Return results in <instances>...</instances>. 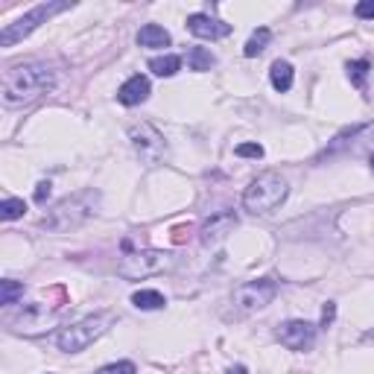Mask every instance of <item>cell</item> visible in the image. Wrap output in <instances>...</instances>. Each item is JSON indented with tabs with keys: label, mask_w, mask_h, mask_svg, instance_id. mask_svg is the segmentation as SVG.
I'll use <instances>...</instances> for the list:
<instances>
[{
	"label": "cell",
	"mask_w": 374,
	"mask_h": 374,
	"mask_svg": "<svg viewBox=\"0 0 374 374\" xmlns=\"http://www.w3.org/2000/svg\"><path fill=\"white\" fill-rule=\"evenodd\" d=\"M56 85V73L47 62H21L3 71L0 79V97L6 105H26L38 100L42 93L53 91Z\"/></svg>",
	"instance_id": "obj_1"
},
{
	"label": "cell",
	"mask_w": 374,
	"mask_h": 374,
	"mask_svg": "<svg viewBox=\"0 0 374 374\" xmlns=\"http://www.w3.org/2000/svg\"><path fill=\"white\" fill-rule=\"evenodd\" d=\"M97 208H100V190H91L88 187V190H79L68 199H62L56 208L47 211L42 225L47 231H56V234L73 231L79 225H85L93 213H97Z\"/></svg>",
	"instance_id": "obj_2"
},
{
	"label": "cell",
	"mask_w": 374,
	"mask_h": 374,
	"mask_svg": "<svg viewBox=\"0 0 374 374\" xmlns=\"http://www.w3.org/2000/svg\"><path fill=\"white\" fill-rule=\"evenodd\" d=\"M117 322V316L109 313V310H103V313H93V316H85V319H79V322L68 325V328H62L59 330V348L64 354H79V351H85L88 345H93L105 330H109L112 325Z\"/></svg>",
	"instance_id": "obj_3"
},
{
	"label": "cell",
	"mask_w": 374,
	"mask_h": 374,
	"mask_svg": "<svg viewBox=\"0 0 374 374\" xmlns=\"http://www.w3.org/2000/svg\"><path fill=\"white\" fill-rule=\"evenodd\" d=\"M290 187L278 172H260L258 179H251L246 193H243V205L251 213H272L287 202Z\"/></svg>",
	"instance_id": "obj_4"
},
{
	"label": "cell",
	"mask_w": 374,
	"mask_h": 374,
	"mask_svg": "<svg viewBox=\"0 0 374 374\" xmlns=\"http://www.w3.org/2000/svg\"><path fill=\"white\" fill-rule=\"evenodd\" d=\"M176 266V258L170 251H161V249H146V251H132L123 260L117 263V275L123 280H143L150 275H158V272H167Z\"/></svg>",
	"instance_id": "obj_5"
},
{
	"label": "cell",
	"mask_w": 374,
	"mask_h": 374,
	"mask_svg": "<svg viewBox=\"0 0 374 374\" xmlns=\"http://www.w3.org/2000/svg\"><path fill=\"white\" fill-rule=\"evenodd\" d=\"M64 9H71V3H42V6H35L33 12H26V15L18 18L15 24H6L3 26V33H0V44L12 47L15 42L26 38L33 30H38L42 24H47L53 15H59V12H64Z\"/></svg>",
	"instance_id": "obj_6"
},
{
	"label": "cell",
	"mask_w": 374,
	"mask_h": 374,
	"mask_svg": "<svg viewBox=\"0 0 374 374\" xmlns=\"http://www.w3.org/2000/svg\"><path fill=\"white\" fill-rule=\"evenodd\" d=\"M129 141L135 146V152L141 155V161L146 167H158L167 158V143L164 135L150 123H141V126H132L129 129Z\"/></svg>",
	"instance_id": "obj_7"
},
{
	"label": "cell",
	"mask_w": 374,
	"mask_h": 374,
	"mask_svg": "<svg viewBox=\"0 0 374 374\" xmlns=\"http://www.w3.org/2000/svg\"><path fill=\"white\" fill-rule=\"evenodd\" d=\"M278 296V284L272 278H258V280H246L243 287L234 290V307L240 313H258L266 304H272Z\"/></svg>",
	"instance_id": "obj_8"
},
{
	"label": "cell",
	"mask_w": 374,
	"mask_h": 374,
	"mask_svg": "<svg viewBox=\"0 0 374 374\" xmlns=\"http://www.w3.org/2000/svg\"><path fill=\"white\" fill-rule=\"evenodd\" d=\"M64 307H68V301H59V304L35 301L33 307H26L12 325H15V330H24V333H38V330H44L50 325H56L62 319V313H64Z\"/></svg>",
	"instance_id": "obj_9"
},
{
	"label": "cell",
	"mask_w": 374,
	"mask_h": 374,
	"mask_svg": "<svg viewBox=\"0 0 374 374\" xmlns=\"http://www.w3.org/2000/svg\"><path fill=\"white\" fill-rule=\"evenodd\" d=\"M278 342L290 351H310L316 342V325L304 322V319H292L278 328Z\"/></svg>",
	"instance_id": "obj_10"
},
{
	"label": "cell",
	"mask_w": 374,
	"mask_h": 374,
	"mask_svg": "<svg viewBox=\"0 0 374 374\" xmlns=\"http://www.w3.org/2000/svg\"><path fill=\"white\" fill-rule=\"evenodd\" d=\"M187 30H190L193 35H199V38H211V42H217V38L231 35V24L211 18V15H205V12H196V15L187 18Z\"/></svg>",
	"instance_id": "obj_11"
},
{
	"label": "cell",
	"mask_w": 374,
	"mask_h": 374,
	"mask_svg": "<svg viewBox=\"0 0 374 374\" xmlns=\"http://www.w3.org/2000/svg\"><path fill=\"white\" fill-rule=\"evenodd\" d=\"M237 229V217L231 211H220L213 213V217L202 225V243L211 246V243H220V240H225L231 231Z\"/></svg>",
	"instance_id": "obj_12"
},
{
	"label": "cell",
	"mask_w": 374,
	"mask_h": 374,
	"mask_svg": "<svg viewBox=\"0 0 374 374\" xmlns=\"http://www.w3.org/2000/svg\"><path fill=\"white\" fill-rule=\"evenodd\" d=\"M150 91H152L150 79L141 76V73H135L132 79H126V82L120 85L117 100L123 103V105H141V103H146V97H150Z\"/></svg>",
	"instance_id": "obj_13"
},
{
	"label": "cell",
	"mask_w": 374,
	"mask_h": 374,
	"mask_svg": "<svg viewBox=\"0 0 374 374\" xmlns=\"http://www.w3.org/2000/svg\"><path fill=\"white\" fill-rule=\"evenodd\" d=\"M138 44L141 47H170V33L158 24H146L138 33Z\"/></svg>",
	"instance_id": "obj_14"
},
{
	"label": "cell",
	"mask_w": 374,
	"mask_h": 374,
	"mask_svg": "<svg viewBox=\"0 0 374 374\" xmlns=\"http://www.w3.org/2000/svg\"><path fill=\"white\" fill-rule=\"evenodd\" d=\"M269 79H272V88L287 93L292 88V64L290 62H275L272 71H269Z\"/></svg>",
	"instance_id": "obj_15"
},
{
	"label": "cell",
	"mask_w": 374,
	"mask_h": 374,
	"mask_svg": "<svg viewBox=\"0 0 374 374\" xmlns=\"http://www.w3.org/2000/svg\"><path fill=\"white\" fill-rule=\"evenodd\" d=\"M132 304H135L138 310H161V307L167 304V299L158 290H141L132 296Z\"/></svg>",
	"instance_id": "obj_16"
},
{
	"label": "cell",
	"mask_w": 374,
	"mask_h": 374,
	"mask_svg": "<svg viewBox=\"0 0 374 374\" xmlns=\"http://www.w3.org/2000/svg\"><path fill=\"white\" fill-rule=\"evenodd\" d=\"M213 64H217V59H213V53L211 50H205V47H193L190 53H187V68L190 71H211Z\"/></svg>",
	"instance_id": "obj_17"
},
{
	"label": "cell",
	"mask_w": 374,
	"mask_h": 374,
	"mask_svg": "<svg viewBox=\"0 0 374 374\" xmlns=\"http://www.w3.org/2000/svg\"><path fill=\"white\" fill-rule=\"evenodd\" d=\"M150 71L155 76H176L181 71V59L179 56H158V59H150Z\"/></svg>",
	"instance_id": "obj_18"
},
{
	"label": "cell",
	"mask_w": 374,
	"mask_h": 374,
	"mask_svg": "<svg viewBox=\"0 0 374 374\" xmlns=\"http://www.w3.org/2000/svg\"><path fill=\"white\" fill-rule=\"evenodd\" d=\"M21 299H24V284L21 280H0V304L12 307Z\"/></svg>",
	"instance_id": "obj_19"
},
{
	"label": "cell",
	"mask_w": 374,
	"mask_h": 374,
	"mask_svg": "<svg viewBox=\"0 0 374 374\" xmlns=\"http://www.w3.org/2000/svg\"><path fill=\"white\" fill-rule=\"evenodd\" d=\"M269 38H272V33H269V30H266V26H260V30H258V33H255V35H251V38H249V42H246L243 53H246V56H249V59H255V56H260V53L266 50V44H269Z\"/></svg>",
	"instance_id": "obj_20"
},
{
	"label": "cell",
	"mask_w": 374,
	"mask_h": 374,
	"mask_svg": "<svg viewBox=\"0 0 374 374\" xmlns=\"http://www.w3.org/2000/svg\"><path fill=\"white\" fill-rule=\"evenodd\" d=\"M368 68H371V62L368 59H359V62H348V79L359 88V91H366V76H368Z\"/></svg>",
	"instance_id": "obj_21"
},
{
	"label": "cell",
	"mask_w": 374,
	"mask_h": 374,
	"mask_svg": "<svg viewBox=\"0 0 374 374\" xmlns=\"http://www.w3.org/2000/svg\"><path fill=\"white\" fill-rule=\"evenodd\" d=\"M26 213V202L24 199H3V202H0V217L3 220H18V217H24Z\"/></svg>",
	"instance_id": "obj_22"
},
{
	"label": "cell",
	"mask_w": 374,
	"mask_h": 374,
	"mask_svg": "<svg viewBox=\"0 0 374 374\" xmlns=\"http://www.w3.org/2000/svg\"><path fill=\"white\" fill-rule=\"evenodd\" d=\"M135 363H129V359H123V363H112V366H103L100 371H93V374H135Z\"/></svg>",
	"instance_id": "obj_23"
},
{
	"label": "cell",
	"mask_w": 374,
	"mask_h": 374,
	"mask_svg": "<svg viewBox=\"0 0 374 374\" xmlns=\"http://www.w3.org/2000/svg\"><path fill=\"white\" fill-rule=\"evenodd\" d=\"M240 158H263V146L260 143H240L234 150Z\"/></svg>",
	"instance_id": "obj_24"
},
{
	"label": "cell",
	"mask_w": 374,
	"mask_h": 374,
	"mask_svg": "<svg viewBox=\"0 0 374 374\" xmlns=\"http://www.w3.org/2000/svg\"><path fill=\"white\" fill-rule=\"evenodd\" d=\"M354 15L363 18V21H374V0H363V3H357Z\"/></svg>",
	"instance_id": "obj_25"
},
{
	"label": "cell",
	"mask_w": 374,
	"mask_h": 374,
	"mask_svg": "<svg viewBox=\"0 0 374 374\" xmlns=\"http://www.w3.org/2000/svg\"><path fill=\"white\" fill-rule=\"evenodd\" d=\"M333 319H337V304H325V310H322V328H328L330 322H333Z\"/></svg>",
	"instance_id": "obj_26"
},
{
	"label": "cell",
	"mask_w": 374,
	"mask_h": 374,
	"mask_svg": "<svg viewBox=\"0 0 374 374\" xmlns=\"http://www.w3.org/2000/svg\"><path fill=\"white\" fill-rule=\"evenodd\" d=\"M50 187H53L50 181H42V184L35 187V202H44V199L50 196Z\"/></svg>",
	"instance_id": "obj_27"
},
{
	"label": "cell",
	"mask_w": 374,
	"mask_h": 374,
	"mask_svg": "<svg viewBox=\"0 0 374 374\" xmlns=\"http://www.w3.org/2000/svg\"><path fill=\"white\" fill-rule=\"evenodd\" d=\"M225 374H249V371H246V366H231Z\"/></svg>",
	"instance_id": "obj_28"
},
{
	"label": "cell",
	"mask_w": 374,
	"mask_h": 374,
	"mask_svg": "<svg viewBox=\"0 0 374 374\" xmlns=\"http://www.w3.org/2000/svg\"><path fill=\"white\" fill-rule=\"evenodd\" d=\"M371 167H374V152H371Z\"/></svg>",
	"instance_id": "obj_29"
}]
</instances>
